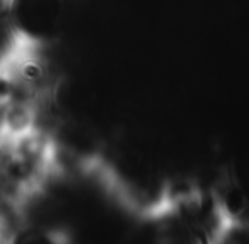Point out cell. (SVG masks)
<instances>
[{
	"mask_svg": "<svg viewBox=\"0 0 249 244\" xmlns=\"http://www.w3.org/2000/svg\"><path fill=\"white\" fill-rule=\"evenodd\" d=\"M29 50H33V46L22 41L12 22L9 0H0V75L9 72Z\"/></svg>",
	"mask_w": 249,
	"mask_h": 244,
	"instance_id": "1",
	"label": "cell"
}]
</instances>
